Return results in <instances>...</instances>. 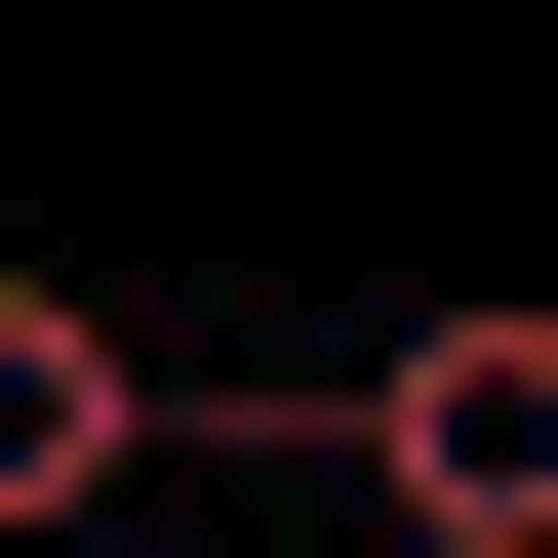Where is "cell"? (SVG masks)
Here are the masks:
<instances>
[{
  "mask_svg": "<svg viewBox=\"0 0 558 558\" xmlns=\"http://www.w3.org/2000/svg\"><path fill=\"white\" fill-rule=\"evenodd\" d=\"M319 439H360V519H399V558H558V279H439Z\"/></svg>",
  "mask_w": 558,
  "mask_h": 558,
  "instance_id": "1",
  "label": "cell"
},
{
  "mask_svg": "<svg viewBox=\"0 0 558 558\" xmlns=\"http://www.w3.org/2000/svg\"><path fill=\"white\" fill-rule=\"evenodd\" d=\"M120 478H160V360H120L81 279H0V558H40V519H120Z\"/></svg>",
  "mask_w": 558,
  "mask_h": 558,
  "instance_id": "2",
  "label": "cell"
}]
</instances>
